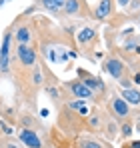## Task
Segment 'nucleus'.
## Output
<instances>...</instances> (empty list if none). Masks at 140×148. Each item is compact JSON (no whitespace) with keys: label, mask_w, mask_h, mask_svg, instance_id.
Returning <instances> with one entry per match:
<instances>
[{"label":"nucleus","mask_w":140,"mask_h":148,"mask_svg":"<svg viewBox=\"0 0 140 148\" xmlns=\"http://www.w3.org/2000/svg\"><path fill=\"white\" fill-rule=\"evenodd\" d=\"M122 134H124V136H130V134H132V128H130V124H124V126H122Z\"/></svg>","instance_id":"2eb2a0df"},{"label":"nucleus","mask_w":140,"mask_h":148,"mask_svg":"<svg viewBox=\"0 0 140 148\" xmlns=\"http://www.w3.org/2000/svg\"><path fill=\"white\" fill-rule=\"evenodd\" d=\"M34 80H36V84H40V82H42V76H40L38 70H36V74H34Z\"/></svg>","instance_id":"a211bd4d"},{"label":"nucleus","mask_w":140,"mask_h":148,"mask_svg":"<svg viewBox=\"0 0 140 148\" xmlns=\"http://www.w3.org/2000/svg\"><path fill=\"white\" fill-rule=\"evenodd\" d=\"M68 88L76 94V96H80V98H90V96H92V90H90L88 86H84L82 82H70Z\"/></svg>","instance_id":"39448f33"},{"label":"nucleus","mask_w":140,"mask_h":148,"mask_svg":"<svg viewBox=\"0 0 140 148\" xmlns=\"http://www.w3.org/2000/svg\"><path fill=\"white\" fill-rule=\"evenodd\" d=\"M48 114H50V110H48V108H42V110H40V116H42V118H46Z\"/></svg>","instance_id":"6ab92c4d"},{"label":"nucleus","mask_w":140,"mask_h":148,"mask_svg":"<svg viewBox=\"0 0 140 148\" xmlns=\"http://www.w3.org/2000/svg\"><path fill=\"white\" fill-rule=\"evenodd\" d=\"M112 108H114V112H116L118 116H128V104H126V100L114 98L112 100Z\"/></svg>","instance_id":"6e6552de"},{"label":"nucleus","mask_w":140,"mask_h":148,"mask_svg":"<svg viewBox=\"0 0 140 148\" xmlns=\"http://www.w3.org/2000/svg\"><path fill=\"white\" fill-rule=\"evenodd\" d=\"M78 8H80V2H78V0H66V2H64L66 14H78Z\"/></svg>","instance_id":"9d476101"},{"label":"nucleus","mask_w":140,"mask_h":148,"mask_svg":"<svg viewBox=\"0 0 140 148\" xmlns=\"http://www.w3.org/2000/svg\"><path fill=\"white\" fill-rule=\"evenodd\" d=\"M92 36H94V30H92V28H84V30L78 34V42H80V44H86L88 40H92Z\"/></svg>","instance_id":"9b49d317"},{"label":"nucleus","mask_w":140,"mask_h":148,"mask_svg":"<svg viewBox=\"0 0 140 148\" xmlns=\"http://www.w3.org/2000/svg\"><path fill=\"white\" fill-rule=\"evenodd\" d=\"M104 70L110 74V76H114V78H122V74H124V64L116 60V58H108L106 62H104Z\"/></svg>","instance_id":"7ed1b4c3"},{"label":"nucleus","mask_w":140,"mask_h":148,"mask_svg":"<svg viewBox=\"0 0 140 148\" xmlns=\"http://www.w3.org/2000/svg\"><path fill=\"white\" fill-rule=\"evenodd\" d=\"M82 106H84L82 102H70V108H74V110H80Z\"/></svg>","instance_id":"f3484780"},{"label":"nucleus","mask_w":140,"mask_h":148,"mask_svg":"<svg viewBox=\"0 0 140 148\" xmlns=\"http://www.w3.org/2000/svg\"><path fill=\"white\" fill-rule=\"evenodd\" d=\"M82 148H100L96 142H82Z\"/></svg>","instance_id":"dca6fc26"},{"label":"nucleus","mask_w":140,"mask_h":148,"mask_svg":"<svg viewBox=\"0 0 140 148\" xmlns=\"http://www.w3.org/2000/svg\"><path fill=\"white\" fill-rule=\"evenodd\" d=\"M82 84H84V86H88L90 90H102V88H104V86H102V82H100L98 78H92V76H90L86 82H82Z\"/></svg>","instance_id":"f8f14e48"},{"label":"nucleus","mask_w":140,"mask_h":148,"mask_svg":"<svg viewBox=\"0 0 140 148\" xmlns=\"http://www.w3.org/2000/svg\"><path fill=\"white\" fill-rule=\"evenodd\" d=\"M122 100H126L130 104H140V92L132 90V88H124L122 90Z\"/></svg>","instance_id":"0eeeda50"},{"label":"nucleus","mask_w":140,"mask_h":148,"mask_svg":"<svg viewBox=\"0 0 140 148\" xmlns=\"http://www.w3.org/2000/svg\"><path fill=\"white\" fill-rule=\"evenodd\" d=\"M130 148H140V140H136V142H132V144H130Z\"/></svg>","instance_id":"412c9836"},{"label":"nucleus","mask_w":140,"mask_h":148,"mask_svg":"<svg viewBox=\"0 0 140 148\" xmlns=\"http://www.w3.org/2000/svg\"><path fill=\"white\" fill-rule=\"evenodd\" d=\"M110 10H112V2H110V0H100L98 10H96V18H98V20H104V18L110 14Z\"/></svg>","instance_id":"423d86ee"},{"label":"nucleus","mask_w":140,"mask_h":148,"mask_svg":"<svg viewBox=\"0 0 140 148\" xmlns=\"http://www.w3.org/2000/svg\"><path fill=\"white\" fill-rule=\"evenodd\" d=\"M18 136H20V142L26 144V148H42V142H40V138H38V134H36L34 130L24 128Z\"/></svg>","instance_id":"f03ea898"},{"label":"nucleus","mask_w":140,"mask_h":148,"mask_svg":"<svg viewBox=\"0 0 140 148\" xmlns=\"http://www.w3.org/2000/svg\"><path fill=\"white\" fill-rule=\"evenodd\" d=\"M134 82H136V84H140V72L134 74Z\"/></svg>","instance_id":"4be33fe9"},{"label":"nucleus","mask_w":140,"mask_h":148,"mask_svg":"<svg viewBox=\"0 0 140 148\" xmlns=\"http://www.w3.org/2000/svg\"><path fill=\"white\" fill-rule=\"evenodd\" d=\"M118 4H120V6H128L130 2H128V0H118Z\"/></svg>","instance_id":"aec40b11"},{"label":"nucleus","mask_w":140,"mask_h":148,"mask_svg":"<svg viewBox=\"0 0 140 148\" xmlns=\"http://www.w3.org/2000/svg\"><path fill=\"white\" fill-rule=\"evenodd\" d=\"M18 58H20V62L26 64V66H34V62H36V52L32 48H28L26 44H20V46H18Z\"/></svg>","instance_id":"20e7f679"},{"label":"nucleus","mask_w":140,"mask_h":148,"mask_svg":"<svg viewBox=\"0 0 140 148\" xmlns=\"http://www.w3.org/2000/svg\"><path fill=\"white\" fill-rule=\"evenodd\" d=\"M138 54H140V48H138Z\"/></svg>","instance_id":"5701e85b"},{"label":"nucleus","mask_w":140,"mask_h":148,"mask_svg":"<svg viewBox=\"0 0 140 148\" xmlns=\"http://www.w3.org/2000/svg\"><path fill=\"white\" fill-rule=\"evenodd\" d=\"M64 2L66 0H42L44 8L48 10H60V8H64Z\"/></svg>","instance_id":"1a4fd4ad"},{"label":"nucleus","mask_w":140,"mask_h":148,"mask_svg":"<svg viewBox=\"0 0 140 148\" xmlns=\"http://www.w3.org/2000/svg\"><path fill=\"white\" fill-rule=\"evenodd\" d=\"M16 38H18L20 44H26V42L30 40V30H28V28H20V30L16 32Z\"/></svg>","instance_id":"ddd939ff"},{"label":"nucleus","mask_w":140,"mask_h":148,"mask_svg":"<svg viewBox=\"0 0 140 148\" xmlns=\"http://www.w3.org/2000/svg\"><path fill=\"white\" fill-rule=\"evenodd\" d=\"M0 128H2V132H4V134H12V128H10L6 122H0Z\"/></svg>","instance_id":"4468645a"},{"label":"nucleus","mask_w":140,"mask_h":148,"mask_svg":"<svg viewBox=\"0 0 140 148\" xmlns=\"http://www.w3.org/2000/svg\"><path fill=\"white\" fill-rule=\"evenodd\" d=\"M10 40H12V34H4L2 38V48H0V70L6 72L10 68Z\"/></svg>","instance_id":"f257e3e1"}]
</instances>
